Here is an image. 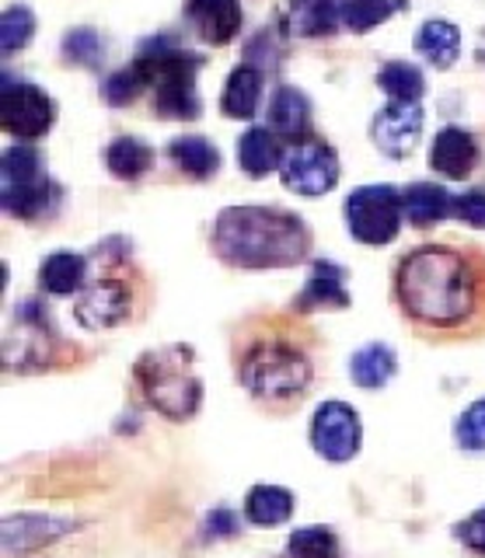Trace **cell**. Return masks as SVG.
Masks as SVG:
<instances>
[{
  "label": "cell",
  "mask_w": 485,
  "mask_h": 558,
  "mask_svg": "<svg viewBox=\"0 0 485 558\" xmlns=\"http://www.w3.org/2000/svg\"><path fill=\"white\" fill-rule=\"evenodd\" d=\"M398 304L412 322L429 328H458L475 318L482 304V276L468 255L429 244L398 266Z\"/></svg>",
  "instance_id": "6da1fadb"
},
{
  "label": "cell",
  "mask_w": 485,
  "mask_h": 558,
  "mask_svg": "<svg viewBox=\"0 0 485 558\" xmlns=\"http://www.w3.org/2000/svg\"><path fill=\"white\" fill-rule=\"evenodd\" d=\"M307 227L263 206L223 209L214 223V248L234 269H283L307 255Z\"/></svg>",
  "instance_id": "7a4b0ae2"
},
{
  "label": "cell",
  "mask_w": 485,
  "mask_h": 558,
  "mask_svg": "<svg viewBox=\"0 0 485 558\" xmlns=\"http://www.w3.org/2000/svg\"><path fill=\"white\" fill-rule=\"evenodd\" d=\"M136 384H141L144 398L150 401L161 415L182 418L196 415L199 398H203V384L193 371V349L189 345H165V349H150L136 363Z\"/></svg>",
  "instance_id": "3957f363"
},
{
  "label": "cell",
  "mask_w": 485,
  "mask_h": 558,
  "mask_svg": "<svg viewBox=\"0 0 485 558\" xmlns=\"http://www.w3.org/2000/svg\"><path fill=\"white\" fill-rule=\"evenodd\" d=\"M147 77L154 92V112L165 119H196L199 116V95H196V66L199 57L179 49L171 39L147 43L141 57L133 60Z\"/></svg>",
  "instance_id": "277c9868"
},
{
  "label": "cell",
  "mask_w": 485,
  "mask_h": 558,
  "mask_svg": "<svg viewBox=\"0 0 485 558\" xmlns=\"http://www.w3.org/2000/svg\"><path fill=\"white\" fill-rule=\"evenodd\" d=\"M241 384L263 401H293L307 391L311 363L298 345L283 339L255 342L241 360Z\"/></svg>",
  "instance_id": "5b68a950"
},
{
  "label": "cell",
  "mask_w": 485,
  "mask_h": 558,
  "mask_svg": "<svg viewBox=\"0 0 485 558\" xmlns=\"http://www.w3.org/2000/svg\"><path fill=\"white\" fill-rule=\"evenodd\" d=\"M402 196L391 185H367L356 189L350 199H345V223L356 241L363 244H388L398 238V227H402Z\"/></svg>",
  "instance_id": "8992f818"
},
{
  "label": "cell",
  "mask_w": 485,
  "mask_h": 558,
  "mask_svg": "<svg viewBox=\"0 0 485 558\" xmlns=\"http://www.w3.org/2000/svg\"><path fill=\"white\" fill-rule=\"evenodd\" d=\"M0 196H4V209L11 217L32 220L46 214L49 203V179L43 171L39 150L32 147H11L4 154V185H0Z\"/></svg>",
  "instance_id": "52a82bcc"
},
{
  "label": "cell",
  "mask_w": 485,
  "mask_h": 558,
  "mask_svg": "<svg viewBox=\"0 0 485 558\" xmlns=\"http://www.w3.org/2000/svg\"><path fill=\"white\" fill-rule=\"evenodd\" d=\"M280 174L283 185L298 192V196H325L339 182V157L325 140L304 136L301 144H293L283 154Z\"/></svg>",
  "instance_id": "ba28073f"
},
{
  "label": "cell",
  "mask_w": 485,
  "mask_h": 558,
  "mask_svg": "<svg viewBox=\"0 0 485 558\" xmlns=\"http://www.w3.org/2000/svg\"><path fill=\"white\" fill-rule=\"evenodd\" d=\"M360 440V415L345 401H325V405H318L315 418H311V447L318 450V458L342 464L356 458Z\"/></svg>",
  "instance_id": "9c48e42d"
},
{
  "label": "cell",
  "mask_w": 485,
  "mask_h": 558,
  "mask_svg": "<svg viewBox=\"0 0 485 558\" xmlns=\"http://www.w3.org/2000/svg\"><path fill=\"white\" fill-rule=\"evenodd\" d=\"M0 126L11 136L36 140L53 126V101L36 84H4L0 98Z\"/></svg>",
  "instance_id": "30bf717a"
},
{
  "label": "cell",
  "mask_w": 485,
  "mask_h": 558,
  "mask_svg": "<svg viewBox=\"0 0 485 558\" xmlns=\"http://www.w3.org/2000/svg\"><path fill=\"white\" fill-rule=\"evenodd\" d=\"M420 133H423V109L415 101H409V105H402V101L388 105L385 112H377L374 130H371L374 144L385 150L388 157H395V161H398V157H405L415 147Z\"/></svg>",
  "instance_id": "8fae6325"
},
{
  "label": "cell",
  "mask_w": 485,
  "mask_h": 558,
  "mask_svg": "<svg viewBox=\"0 0 485 558\" xmlns=\"http://www.w3.org/2000/svg\"><path fill=\"white\" fill-rule=\"evenodd\" d=\"M77 322L88 328H112L119 322L130 318V287L123 279H101L98 287H92L81 296L77 307Z\"/></svg>",
  "instance_id": "7c38bea8"
},
{
  "label": "cell",
  "mask_w": 485,
  "mask_h": 558,
  "mask_svg": "<svg viewBox=\"0 0 485 558\" xmlns=\"http://www.w3.org/2000/svg\"><path fill=\"white\" fill-rule=\"evenodd\" d=\"M475 165H478V147H475L472 133H464L458 126H447L437 133V140H433V147H429V168L433 171H440V174H447V179L461 182L475 171Z\"/></svg>",
  "instance_id": "4fadbf2b"
},
{
  "label": "cell",
  "mask_w": 485,
  "mask_h": 558,
  "mask_svg": "<svg viewBox=\"0 0 485 558\" xmlns=\"http://www.w3.org/2000/svg\"><path fill=\"white\" fill-rule=\"evenodd\" d=\"M185 14L203 43L223 46L231 43L241 28V4L238 0H189Z\"/></svg>",
  "instance_id": "5bb4252c"
},
{
  "label": "cell",
  "mask_w": 485,
  "mask_h": 558,
  "mask_svg": "<svg viewBox=\"0 0 485 558\" xmlns=\"http://www.w3.org/2000/svg\"><path fill=\"white\" fill-rule=\"evenodd\" d=\"M71 527H74L71 520H57V517H19V520L11 517L4 523V551L8 555L39 551L49 545V541L63 537Z\"/></svg>",
  "instance_id": "9a60e30c"
},
{
  "label": "cell",
  "mask_w": 485,
  "mask_h": 558,
  "mask_svg": "<svg viewBox=\"0 0 485 558\" xmlns=\"http://www.w3.org/2000/svg\"><path fill=\"white\" fill-rule=\"evenodd\" d=\"M350 304V293H345V272L336 262H315L311 269L307 287L301 290V296L293 301L298 311H322V307H345Z\"/></svg>",
  "instance_id": "2e32d148"
},
{
  "label": "cell",
  "mask_w": 485,
  "mask_h": 558,
  "mask_svg": "<svg viewBox=\"0 0 485 558\" xmlns=\"http://www.w3.org/2000/svg\"><path fill=\"white\" fill-rule=\"evenodd\" d=\"M283 154L287 150L280 147V140H276L269 126H255L238 140V165L245 168L252 179H263V174L280 168Z\"/></svg>",
  "instance_id": "e0dca14e"
},
{
  "label": "cell",
  "mask_w": 485,
  "mask_h": 558,
  "mask_svg": "<svg viewBox=\"0 0 485 558\" xmlns=\"http://www.w3.org/2000/svg\"><path fill=\"white\" fill-rule=\"evenodd\" d=\"M336 17H339L336 0H290L283 25H287L290 35H301V39H318V35H332L336 32Z\"/></svg>",
  "instance_id": "ac0fdd59"
},
{
  "label": "cell",
  "mask_w": 485,
  "mask_h": 558,
  "mask_svg": "<svg viewBox=\"0 0 485 558\" xmlns=\"http://www.w3.org/2000/svg\"><path fill=\"white\" fill-rule=\"evenodd\" d=\"M263 98V74L255 66H234L228 87L220 95V109L228 119H252Z\"/></svg>",
  "instance_id": "d6986e66"
},
{
  "label": "cell",
  "mask_w": 485,
  "mask_h": 558,
  "mask_svg": "<svg viewBox=\"0 0 485 558\" xmlns=\"http://www.w3.org/2000/svg\"><path fill=\"white\" fill-rule=\"evenodd\" d=\"M402 209H405L409 223L429 227V223L444 220L447 214H454V196H447L440 185L415 182L402 192Z\"/></svg>",
  "instance_id": "ffe728a7"
},
{
  "label": "cell",
  "mask_w": 485,
  "mask_h": 558,
  "mask_svg": "<svg viewBox=\"0 0 485 558\" xmlns=\"http://www.w3.org/2000/svg\"><path fill=\"white\" fill-rule=\"evenodd\" d=\"M269 126L283 136H307L311 126V105L307 98L298 92V87H280L272 95L269 105Z\"/></svg>",
  "instance_id": "44dd1931"
},
{
  "label": "cell",
  "mask_w": 485,
  "mask_h": 558,
  "mask_svg": "<svg viewBox=\"0 0 485 558\" xmlns=\"http://www.w3.org/2000/svg\"><path fill=\"white\" fill-rule=\"evenodd\" d=\"M293 513V493L280 485H255L245 496V517L258 527H276V523H287Z\"/></svg>",
  "instance_id": "7402d4cb"
},
{
  "label": "cell",
  "mask_w": 485,
  "mask_h": 558,
  "mask_svg": "<svg viewBox=\"0 0 485 558\" xmlns=\"http://www.w3.org/2000/svg\"><path fill=\"white\" fill-rule=\"evenodd\" d=\"M395 353H391V345H380V342H371V345H363L360 353H353L350 360V374L353 380L360 384V388H385V384L395 377Z\"/></svg>",
  "instance_id": "603a6c76"
},
{
  "label": "cell",
  "mask_w": 485,
  "mask_h": 558,
  "mask_svg": "<svg viewBox=\"0 0 485 558\" xmlns=\"http://www.w3.org/2000/svg\"><path fill=\"white\" fill-rule=\"evenodd\" d=\"M415 49L423 52V60L433 66H450L461 52V32L450 22H426L415 35Z\"/></svg>",
  "instance_id": "cb8c5ba5"
},
{
  "label": "cell",
  "mask_w": 485,
  "mask_h": 558,
  "mask_svg": "<svg viewBox=\"0 0 485 558\" xmlns=\"http://www.w3.org/2000/svg\"><path fill=\"white\" fill-rule=\"evenodd\" d=\"M84 272H88V262L74 252H57L43 262V272H39V283L46 293H57V296H66L81 290L84 283Z\"/></svg>",
  "instance_id": "d4e9b609"
},
{
  "label": "cell",
  "mask_w": 485,
  "mask_h": 558,
  "mask_svg": "<svg viewBox=\"0 0 485 558\" xmlns=\"http://www.w3.org/2000/svg\"><path fill=\"white\" fill-rule=\"evenodd\" d=\"M150 161H154L150 147L141 144L136 136H119V140H112V147L106 150L109 171L116 174V179H123V182H136L141 174H147Z\"/></svg>",
  "instance_id": "484cf974"
},
{
  "label": "cell",
  "mask_w": 485,
  "mask_h": 558,
  "mask_svg": "<svg viewBox=\"0 0 485 558\" xmlns=\"http://www.w3.org/2000/svg\"><path fill=\"white\" fill-rule=\"evenodd\" d=\"M171 157H175V165L189 174V179H210V174L220 168V154L214 144H206L203 136H179L175 144H171Z\"/></svg>",
  "instance_id": "4316f807"
},
{
  "label": "cell",
  "mask_w": 485,
  "mask_h": 558,
  "mask_svg": "<svg viewBox=\"0 0 485 558\" xmlns=\"http://www.w3.org/2000/svg\"><path fill=\"white\" fill-rule=\"evenodd\" d=\"M377 81H380V87H385V95H388L391 101H402V105L420 101L423 92H426V81H423L420 70H415L412 63H402V60H395V63H385V66H380Z\"/></svg>",
  "instance_id": "83f0119b"
},
{
  "label": "cell",
  "mask_w": 485,
  "mask_h": 558,
  "mask_svg": "<svg viewBox=\"0 0 485 558\" xmlns=\"http://www.w3.org/2000/svg\"><path fill=\"white\" fill-rule=\"evenodd\" d=\"M402 8V0H342L339 17L350 32H371Z\"/></svg>",
  "instance_id": "f1b7e54d"
},
{
  "label": "cell",
  "mask_w": 485,
  "mask_h": 558,
  "mask_svg": "<svg viewBox=\"0 0 485 558\" xmlns=\"http://www.w3.org/2000/svg\"><path fill=\"white\" fill-rule=\"evenodd\" d=\"M290 555L293 558H339V541L328 527H301L290 534Z\"/></svg>",
  "instance_id": "f546056e"
},
{
  "label": "cell",
  "mask_w": 485,
  "mask_h": 558,
  "mask_svg": "<svg viewBox=\"0 0 485 558\" xmlns=\"http://www.w3.org/2000/svg\"><path fill=\"white\" fill-rule=\"evenodd\" d=\"M32 32H36V17H32V11L25 4L8 8L4 17H0V43H4V52L25 49Z\"/></svg>",
  "instance_id": "4dcf8cb0"
},
{
  "label": "cell",
  "mask_w": 485,
  "mask_h": 558,
  "mask_svg": "<svg viewBox=\"0 0 485 558\" xmlns=\"http://www.w3.org/2000/svg\"><path fill=\"white\" fill-rule=\"evenodd\" d=\"M144 87H147V77L141 74V66L130 63L123 70H116V74L106 81V98H109V105H126L141 95Z\"/></svg>",
  "instance_id": "1f68e13d"
},
{
  "label": "cell",
  "mask_w": 485,
  "mask_h": 558,
  "mask_svg": "<svg viewBox=\"0 0 485 558\" xmlns=\"http://www.w3.org/2000/svg\"><path fill=\"white\" fill-rule=\"evenodd\" d=\"M454 436L464 450H485V398L464 409V415L454 426Z\"/></svg>",
  "instance_id": "d6a6232c"
},
{
  "label": "cell",
  "mask_w": 485,
  "mask_h": 558,
  "mask_svg": "<svg viewBox=\"0 0 485 558\" xmlns=\"http://www.w3.org/2000/svg\"><path fill=\"white\" fill-rule=\"evenodd\" d=\"M66 60H77V63H98L101 60V39L92 28H77L66 35Z\"/></svg>",
  "instance_id": "836d02e7"
},
{
  "label": "cell",
  "mask_w": 485,
  "mask_h": 558,
  "mask_svg": "<svg viewBox=\"0 0 485 558\" xmlns=\"http://www.w3.org/2000/svg\"><path fill=\"white\" fill-rule=\"evenodd\" d=\"M454 534H458V541L468 551L485 555V506H482V510H475L468 520H461L454 527Z\"/></svg>",
  "instance_id": "e575fe53"
},
{
  "label": "cell",
  "mask_w": 485,
  "mask_h": 558,
  "mask_svg": "<svg viewBox=\"0 0 485 558\" xmlns=\"http://www.w3.org/2000/svg\"><path fill=\"white\" fill-rule=\"evenodd\" d=\"M454 217L472 223V227H485V192H464V196L454 199Z\"/></svg>",
  "instance_id": "d590c367"
},
{
  "label": "cell",
  "mask_w": 485,
  "mask_h": 558,
  "mask_svg": "<svg viewBox=\"0 0 485 558\" xmlns=\"http://www.w3.org/2000/svg\"><path fill=\"white\" fill-rule=\"evenodd\" d=\"M206 537H231L234 531H238V513H231V510H214L210 517H206Z\"/></svg>",
  "instance_id": "8d00e7d4"
}]
</instances>
